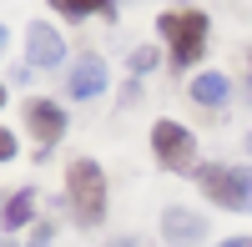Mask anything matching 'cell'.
I'll list each match as a JSON object with an SVG mask.
<instances>
[{"label": "cell", "instance_id": "obj_10", "mask_svg": "<svg viewBox=\"0 0 252 247\" xmlns=\"http://www.w3.org/2000/svg\"><path fill=\"white\" fill-rule=\"evenodd\" d=\"M31 212H35V192H31V187H20V192H15V197L5 202V212H0V222H5L10 232H20V227L31 222Z\"/></svg>", "mask_w": 252, "mask_h": 247}, {"label": "cell", "instance_id": "obj_12", "mask_svg": "<svg viewBox=\"0 0 252 247\" xmlns=\"http://www.w3.org/2000/svg\"><path fill=\"white\" fill-rule=\"evenodd\" d=\"M152 66H157V51L152 46H136L131 51V71H152Z\"/></svg>", "mask_w": 252, "mask_h": 247}, {"label": "cell", "instance_id": "obj_15", "mask_svg": "<svg viewBox=\"0 0 252 247\" xmlns=\"http://www.w3.org/2000/svg\"><path fill=\"white\" fill-rule=\"evenodd\" d=\"M217 247H252V237H232V242H217Z\"/></svg>", "mask_w": 252, "mask_h": 247}, {"label": "cell", "instance_id": "obj_11", "mask_svg": "<svg viewBox=\"0 0 252 247\" xmlns=\"http://www.w3.org/2000/svg\"><path fill=\"white\" fill-rule=\"evenodd\" d=\"M61 15H91V10H106V0H51Z\"/></svg>", "mask_w": 252, "mask_h": 247}, {"label": "cell", "instance_id": "obj_1", "mask_svg": "<svg viewBox=\"0 0 252 247\" xmlns=\"http://www.w3.org/2000/svg\"><path fill=\"white\" fill-rule=\"evenodd\" d=\"M66 192H71V212H76L81 227H96L106 217V177H101L96 161H71Z\"/></svg>", "mask_w": 252, "mask_h": 247}, {"label": "cell", "instance_id": "obj_7", "mask_svg": "<svg viewBox=\"0 0 252 247\" xmlns=\"http://www.w3.org/2000/svg\"><path fill=\"white\" fill-rule=\"evenodd\" d=\"M66 91H71L76 101L101 96V91H106V61H101V56H81V61H76V71L66 76Z\"/></svg>", "mask_w": 252, "mask_h": 247}, {"label": "cell", "instance_id": "obj_20", "mask_svg": "<svg viewBox=\"0 0 252 247\" xmlns=\"http://www.w3.org/2000/svg\"><path fill=\"white\" fill-rule=\"evenodd\" d=\"M247 147H252V141H247Z\"/></svg>", "mask_w": 252, "mask_h": 247}, {"label": "cell", "instance_id": "obj_17", "mask_svg": "<svg viewBox=\"0 0 252 247\" xmlns=\"http://www.w3.org/2000/svg\"><path fill=\"white\" fill-rule=\"evenodd\" d=\"M0 51H5V26H0Z\"/></svg>", "mask_w": 252, "mask_h": 247}, {"label": "cell", "instance_id": "obj_6", "mask_svg": "<svg viewBox=\"0 0 252 247\" xmlns=\"http://www.w3.org/2000/svg\"><path fill=\"white\" fill-rule=\"evenodd\" d=\"M26 51H31V66H46V71H56L61 61H66V40L56 35V26L35 20V26L26 31Z\"/></svg>", "mask_w": 252, "mask_h": 247}, {"label": "cell", "instance_id": "obj_18", "mask_svg": "<svg viewBox=\"0 0 252 247\" xmlns=\"http://www.w3.org/2000/svg\"><path fill=\"white\" fill-rule=\"evenodd\" d=\"M0 106H5V91H0Z\"/></svg>", "mask_w": 252, "mask_h": 247}, {"label": "cell", "instance_id": "obj_9", "mask_svg": "<svg viewBox=\"0 0 252 247\" xmlns=\"http://www.w3.org/2000/svg\"><path fill=\"white\" fill-rule=\"evenodd\" d=\"M227 96H232V86H227L222 71H207V76L192 81V101H202V106H222Z\"/></svg>", "mask_w": 252, "mask_h": 247}, {"label": "cell", "instance_id": "obj_2", "mask_svg": "<svg viewBox=\"0 0 252 247\" xmlns=\"http://www.w3.org/2000/svg\"><path fill=\"white\" fill-rule=\"evenodd\" d=\"M202 192L227 212H252V167H197Z\"/></svg>", "mask_w": 252, "mask_h": 247}, {"label": "cell", "instance_id": "obj_13", "mask_svg": "<svg viewBox=\"0 0 252 247\" xmlns=\"http://www.w3.org/2000/svg\"><path fill=\"white\" fill-rule=\"evenodd\" d=\"M15 156V131H0V161Z\"/></svg>", "mask_w": 252, "mask_h": 247}, {"label": "cell", "instance_id": "obj_19", "mask_svg": "<svg viewBox=\"0 0 252 247\" xmlns=\"http://www.w3.org/2000/svg\"><path fill=\"white\" fill-rule=\"evenodd\" d=\"M0 212H5V202H0Z\"/></svg>", "mask_w": 252, "mask_h": 247}, {"label": "cell", "instance_id": "obj_3", "mask_svg": "<svg viewBox=\"0 0 252 247\" xmlns=\"http://www.w3.org/2000/svg\"><path fill=\"white\" fill-rule=\"evenodd\" d=\"M166 35V46H172V66H192V61L207 51V15L202 10H172V15H161V26Z\"/></svg>", "mask_w": 252, "mask_h": 247}, {"label": "cell", "instance_id": "obj_5", "mask_svg": "<svg viewBox=\"0 0 252 247\" xmlns=\"http://www.w3.org/2000/svg\"><path fill=\"white\" fill-rule=\"evenodd\" d=\"M26 121H31V131H35L40 147H56V141L66 136V111H61L56 101H46V96L26 101Z\"/></svg>", "mask_w": 252, "mask_h": 247}, {"label": "cell", "instance_id": "obj_16", "mask_svg": "<svg viewBox=\"0 0 252 247\" xmlns=\"http://www.w3.org/2000/svg\"><path fill=\"white\" fill-rule=\"evenodd\" d=\"M106 247H136V242H131V237H116V242H106Z\"/></svg>", "mask_w": 252, "mask_h": 247}, {"label": "cell", "instance_id": "obj_4", "mask_svg": "<svg viewBox=\"0 0 252 247\" xmlns=\"http://www.w3.org/2000/svg\"><path fill=\"white\" fill-rule=\"evenodd\" d=\"M152 152L166 172H192L197 167V141L187 126H177V121H157L152 126Z\"/></svg>", "mask_w": 252, "mask_h": 247}, {"label": "cell", "instance_id": "obj_14", "mask_svg": "<svg viewBox=\"0 0 252 247\" xmlns=\"http://www.w3.org/2000/svg\"><path fill=\"white\" fill-rule=\"evenodd\" d=\"M51 232H56L51 222H46V227H35V242H31V247H51Z\"/></svg>", "mask_w": 252, "mask_h": 247}, {"label": "cell", "instance_id": "obj_8", "mask_svg": "<svg viewBox=\"0 0 252 247\" xmlns=\"http://www.w3.org/2000/svg\"><path fill=\"white\" fill-rule=\"evenodd\" d=\"M161 232H166L172 247H197L202 232H207V222H202L197 212H187V207H166V212H161Z\"/></svg>", "mask_w": 252, "mask_h": 247}]
</instances>
